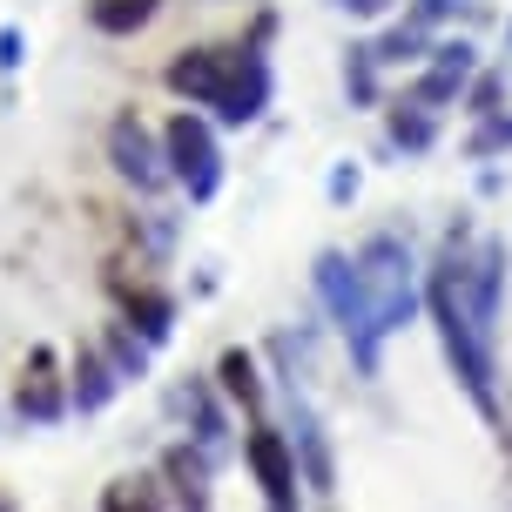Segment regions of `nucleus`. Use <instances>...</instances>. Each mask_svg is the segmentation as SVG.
<instances>
[{"label": "nucleus", "instance_id": "f257e3e1", "mask_svg": "<svg viewBox=\"0 0 512 512\" xmlns=\"http://www.w3.org/2000/svg\"><path fill=\"white\" fill-rule=\"evenodd\" d=\"M162 81H169V95H182L189 108H209L230 128H250L270 108V61H263L256 41H243V48H182L162 68Z\"/></svg>", "mask_w": 512, "mask_h": 512}, {"label": "nucleus", "instance_id": "f03ea898", "mask_svg": "<svg viewBox=\"0 0 512 512\" xmlns=\"http://www.w3.org/2000/svg\"><path fill=\"white\" fill-rule=\"evenodd\" d=\"M425 310H432L438 344H445V358H452V378L465 384V398L479 405V418L499 425V364H492V331L479 324V310H472V297H465V256H459V243H452V256L425 277Z\"/></svg>", "mask_w": 512, "mask_h": 512}, {"label": "nucleus", "instance_id": "7ed1b4c3", "mask_svg": "<svg viewBox=\"0 0 512 512\" xmlns=\"http://www.w3.org/2000/svg\"><path fill=\"white\" fill-rule=\"evenodd\" d=\"M358 290H364V310H371V331L391 337L405 331L418 317V263L398 236H371L358 250Z\"/></svg>", "mask_w": 512, "mask_h": 512}, {"label": "nucleus", "instance_id": "20e7f679", "mask_svg": "<svg viewBox=\"0 0 512 512\" xmlns=\"http://www.w3.org/2000/svg\"><path fill=\"white\" fill-rule=\"evenodd\" d=\"M162 162H169V182H176L189 203H216V189H223V142H216V122L209 115L176 108L162 122Z\"/></svg>", "mask_w": 512, "mask_h": 512}, {"label": "nucleus", "instance_id": "39448f33", "mask_svg": "<svg viewBox=\"0 0 512 512\" xmlns=\"http://www.w3.org/2000/svg\"><path fill=\"white\" fill-rule=\"evenodd\" d=\"M317 297L331 304L337 331L351 337V358H358V371L371 378V371H378V344H384V337L371 331V310H364L358 256H344V250H324V256H317Z\"/></svg>", "mask_w": 512, "mask_h": 512}, {"label": "nucleus", "instance_id": "423d86ee", "mask_svg": "<svg viewBox=\"0 0 512 512\" xmlns=\"http://www.w3.org/2000/svg\"><path fill=\"white\" fill-rule=\"evenodd\" d=\"M108 162L122 169V182H135L142 196L155 189H169V162H162V135H155L135 108H122L115 122H108Z\"/></svg>", "mask_w": 512, "mask_h": 512}, {"label": "nucleus", "instance_id": "0eeeda50", "mask_svg": "<svg viewBox=\"0 0 512 512\" xmlns=\"http://www.w3.org/2000/svg\"><path fill=\"white\" fill-rule=\"evenodd\" d=\"M243 459H250V472H256V486H263V499H270V512L297 506V452H290V432H277L270 418H250Z\"/></svg>", "mask_w": 512, "mask_h": 512}, {"label": "nucleus", "instance_id": "6e6552de", "mask_svg": "<svg viewBox=\"0 0 512 512\" xmlns=\"http://www.w3.org/2000/svg\"><path fill=\"white\" fill-rule=\"evenodd\" d=\"M472 75H479V48H472V41H432L425 68H418V81H411V102L452 108V102H465Z\"/></svg>", "mask_w": 512, "mask_h": 512}, {"label": "nucleus", "instance_id": "1a4fd4ad", "mask_svg": "<svg viewBox=\"0 0 512 512\" xmlns=\"http://www.w3.org/2000/svg\"><path fill=\"white\" fill-rule=\"evenodd\" d=\"M290 452H297V479L310 492H337V465H331V445H324V425L317 411L290 391Z\"/></svg>", "mask_w": 512, "mask_h": 512}, {"label": "nucleus", "instance_id": "9d476101", "mask_svg": "<svg viewBox=\"0 0 512 512\" xmlns=\"http://www.w3.org/2000/svg\"><path fill=\"white\" fill-rule=\"evenodd\" d=\"M14 405H21L27 425H54L61 411H68V384L54 378V351H27V371H21V391H14Z\"/></svg>", "mask_w": 512, "mask_h": 512}, {"label": "nucleus", "instance_id": "9b49d317", "mask_svg": "<svg viewBox=\"0 0 512 512\" xmlns=\"http://www.w3.org/2000/svg\"><path fill=\"white\" fill-rule=\"evenodd\" d=\"M122 391V378H115V364H108V351L102 344H81L75 351V371H68V411H102L108 398Z\"/></svg>", "mask_w": 512, "mask_h": 512}, {"label": "nucleus", "instance_id": "f8f14e48", "mask_svg": "<svg viewBox=\"0 0 512 512\" xmlns=\"http://www.w3.org/2000/svg\"><path fill=\"white\" fill-rule=\"evenodd\" d=\"M162 479H169V492H176L182 512H216V506H209V465H203V452L176 445V452L162 459Z\"/></svg>", "mask_w": 512, "mask_h": 512}, {"label": "nucleus", "instance_id": "ddd939ff", "mask_svg": "<svg viewBox=\"0 0 512 512\" xmlns=\"http://www.w3.org/2000/svg\"><path fill=\"white\" fill-rule=\"evenodd\" d=\"M122 310H128V331H142V344H169V331H176V297L169 290H128Z\"/></svg>", "mask_w": 512, "mask_h": 512}, {"label": "nucleus", "instance_id": "4468645a", "mask_svg": "<svg viewBox=\"0 0 512 512\" xmlns=\"http://www.w3.org/2000/svg\"><path fill=\"white\" fill-rule=\"evenodd\" d=\"M216 391H223L230 405H243L250 418H263V378H256L250 351H223V358H216Z\"/></svg>", "mask_w": 512, "mask_h": 512}, {"label": "nucleus", "instance_id": "2eb2a0df", "mask_svg": "<svg viewBox=\"0 0 512 512\" xmlns=\"http://www.w3.org/2000/svg\"><path fill=\"white\" fill-rule=\"evenodd\" d=\"M371 54H378V68H405V61H425V54H432V27L405 14V21H391L378 41H371Z\"/></svg>", "mask_w": 512, "mask_h": 512}, {"label": "nucleus", "instance_id": "dca6fc26", "mask_svg": "<svg viewBox=\"0 0 512 512\" xmlns=\"http://www.w3.org/2000/svg\"><path fill=\"white\" fill-rule=\"evenodd\" d=\"M384 128H391V142H398L405 155H425L438 142V108H425V102H391Z\"/></svg>", "mask_w": 512, "mask_h": 512}, {"label": "nucleus", "instance_id": "f3484780", "mask_svg": "<svg viewBox=\"0 0 512 512\" xmlns=\"http://www.w3.org/2000/svg\"><path fill=\"white\" fill-rule=\"evenodd\" d=\"M155 7H162V0H88V27L108 34V41H122V34L155 21Z\"/></svg>", "mask_w": 512, "mask_h": 512}, {"label": "nucleus", "instance_id": "a211bd4d", "mask_svg": "<svg viewBox=\"0 0 512 512\" xmlns=\"http://www.w3.org/2000/svg\"><path fill=\"white\" fill-rule=\"evenodd\" d=\"M102 512H169V499H162V486L155 479H115V486L102 492Z\"/></svg>", "mask_w": 512, "mask_h": 512}, {"label": "nucleus", "instance_id": "6ab92c4d", "mask_svg": "<svg viewBox=\"0 0 512 512\" xmlns=\"http://www.w3.org/2000/svg\"><path fill=\"white\" fill-rule=\"evenodd\" d=\"M344 88H351V102H358V108H378V54H371V48L344 54Z\"/></svg>", "mask_w": 512, "mask_h": 512}, {"label": "nucleus", "instance_id": "aec40b11", "mask_svg": "<svg viewBox=\"0 0 512 512\" xmlns=\"http://www.w3.org/2000/svg\"><path fill=\"white\" fill-rule=\"evenodd\" d=\"M108 364H115V378H142V371H149V344H135V331H128V324H115V331H108Z\"/></svg>", "mask_w": 512, "mask_h": 512}, {"label": "nucleus", "instance_id": "412c9836", "mask_svg": "<svg viewBox=\"0 0 512 512\" xmlns=\"http://www.w3.org/2000/svg\"><path fill=\"white\" fill-rule=\"evenodd\" d=\"M189 405H196V438L203 445H223V411H216V398H209L203 384H189Z\"/></svg>", "mask_w": 512, "mask_h": 512}, {"label": "nucleus", "instance_id": "4be33fe9", "mask_svg": "<svg viewBox=\"0 0 512 512\" xmlns=\"http://www.w3.org/2000/svg\"><path fill=\"white\" fill-rule=\"evenodd\" d=\"M499 95H506V88H499V75H472V88H465V115H479V122H486V115H499Z\"/></svg>", "mask_w": 512, "mask_h": 512}, {"label": "nucleus", "instance_id": "5701e85b", "mask_svg": "<svg viewBox=\"0 0 512 512\" xmlns=\"http://www.w3.org/2000/svg\"><path fill=\"white\" fill-rule=\"evenodd\" d=\"M479 0H411V21H425V27H445V21H459V14H472Z\"/></svg>", "mask_w": 512, "mask_h": 512}, {"label": "nucleus", "instance_id": "b1692460", "mask_svg": "<svg viewBox=\"0 0 512 512\" xmlns=\"http://www.w3.org/2000/svg\"><path fill=\"white\" fill-rule=\"evenodd\" d=\"M506 142H512V115H486V122H479V135H472V149H479V155L506 149Z\"/></svg>", "mask_w": 512, "mask_h": 512}, {"label": "nucleus", "instance_id": "393cba45", "mask_svg": "<svg viewBox=\"0 0 512 512\" xmlns=\"http://www.w3.org/2000/svg\"><path fill=\"white\" fill-rule=\"evenodd\" d=\"M337 14H351V21H378V14H391L398 0H331Z\"/></svg>", "mask_w": 512, "mask_h": 512}, {"label": "nucleus", "instance_id": "a878e982", "mask_svg": "<svg viewBox=\"0 0 512 512\" xmlns=\"http://www.w3.org/2000/svg\"><path fill=\"white\" fill-rule=\"evenodd\" d=\"M14 68H21V27L7 21L0 27V75H14Z\"/></svg>", "mask_w": 512, "mask_h": 512}, {"label": "nucleus", "instance_id": "bb28decb", "mask_svg": "<svg viewBox=\"0 0 512 512\" xmlns=\"http://www.w3.org/2000/svg\"><path fill=\"white\" fill-rule=\"evenodd\" d=\"M351 196H358V162H344L331 176V203H351Z\"/></svg>", "mask_w": 512, "mask_h": 512}, {"label": "nucleus", "instance_id": "cd10ccee", "mask_svg": "<svg viewBox=\"0 0 512 512\" xmlns=\"http://www.w3.org/2000/svg\"><path fill=\"white\" fill-rule=\"evenodd\" d=\"M506 41H512V21H506Z\"/></svg>", "mask_w": 512, "mask_h": 512}, {"label": "nucleus", "instance_id": "c85d7f7f", "mask_svg": "<svg viewBox=\"0 0 512 512\" xmlns=\"http://www.w3.org/2000/svg\"><path fill=\"white\" fill-rule=\"evenodd\" d=\"M290 512H297V506H290Z\"/></svg>", "mask_w": 512, "mask_h": 512}]
</instances>
